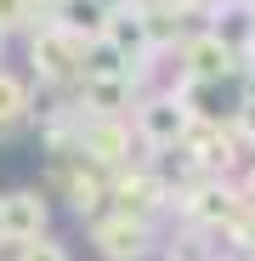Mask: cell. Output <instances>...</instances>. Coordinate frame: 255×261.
Here are the masks:
<instances>
[{"label":"cell","mask_w":255,"mask_h":261,"mask_svg":"<svg viewBox=\"0 0 255 261\" xmlns=\"http://www.w3.org/2000/svg\"><path fill=\"white\" fill-rule=\"evenodd\" d=\"M40 188H46L51 199H68L79 222H97L102 204H108V170H102V165H91L79 148H57V153H51V165H46V182H40Z\"/></svg>","instance_id":"1"},{"label":"cell","mask_w":255,"mask_h":261,"mask_svg":"<svg viewBox=\"0 0 255 261\" xmlns=\"http://www.w3.org/2000/svg\"><path fill=\"white\" fill-rule=\"evenodd\" d=\"M29 63H34L40 85H63V91H68V85L79 80V68H85V46L46 17V23L29 29Z\"/></svg>","instance_id":"2"},{"label":"cell","mask_w":255,"mask_h":261,"mask_svg":"<svg viewBox=\"0 0 255 261\" xmlns=\"http://www.w3.org/2000/svg\"><path fill=\"white\" fill-rule=\"evenodd\" d=\"M187 125H193V114L170 97V91H148V97H136V108H131V130H136V142L153 148V153L182 148Z\"/></svg>","instance_id":"3"},{"label":"cell","mask_w":255,"mask_h":261,"mask_svg":"<svg viewBox=\"0 0 255 261\" xmlns=\"http://www.w3.org/2000/svg\"><path fill=\"white\" fill-rule=\"evenodd\" d=\"M131 142H136V130L125 114H79V130H74V148L102 165V170H119V165H131Z\"/></svg>","instance_id":"4"},{"label":"cell","mask_w":255,"mask_h":261,"mask_svg":"<svg viewBox=\"0 0 255 261\" xmlns=\"http://www.w3.org/2000/svg\"><path fill=\"white\" fill-rule=\"evenodd\" d=\"M182 74L199 80V85H227L238 74V51L227 46V40H216L210 29L182 34Z\"/></svg>","instance_id":"5"},{"label":"cell","mask_w":255,"mask_h":261,"mask_svg":"<svg viewBox=\"0 0 255 261\" xmlns=\"http://www.w3.org/2000/svg\"><path fill=\"white\" fill-rule=\"evenodd\" d=\"M91 244L108 255V261H148L153 255V222H131V216H97L91 222Z\"/></svg>","instance_id":"6"},{"label":"cell","mask_w":255,"mask_h":261,"mask_svg":"<svg viewBox=\"0 0 255 261\" xmlns=\"http://www.w3.org/2000/svg\"><path fill=\"white\" fill-rule=\"evenodd\" d=\"M0 227H6V244H29L51 227V193L46 188H17L0 193Z\"/></svg>","instance_id":"7"},{"label":"cell","mask_w":255,"mask_h":261,"mask_svg":"<svg viewBox=\"0 0 255 261\" xmlns=\"http://www.w3.org/2000/svg\"><path fill=\"white\" fill-rule=\"evenodd\" d=\"M108 17H114L108 0H57L51 6V23L63 34H74L79 46H97V40L108 34Z\"/></svg>","instance_id":"8"},{"label":"cell","mask_w":255,"mask_h":261,"mask_svg":"<svg viewBox=\"0 0 255 261\" xmlns=\"http://www.w3.org/2000/svg\"><path fill=\"white\" fill-rule=\"evenodd\" d=\"M29 114H34V91H29L12 68H0V137H12Z\"/></svg>","instance_id":"9"},{"label":"cell","mask_w":255,"mask_h":261,"mask_svg":"<svg viewBox=\"0 0 255 261\" xmlns=\"http://www.w3.org/2000/svg\"><path fill=\"white\" fill-rule=\"evenodd\" d=\"M17 261H68V244H63V239H51V233H40V239L17 244Z\"/></svg>","instance_id":"10"},{"label":"cell","mask_w":255,"mask_h":261,"mask_svg":"<svg viewBox=\"0 0 255 261\" xmlns=\"http://www.w3.org/2000/svg\"><path fill=\"white\" fill-rule=\"evenodd\" d=\"M233 137H238L244 148H255V91H244L238 108H233Z\"/></svg>","instance_id":"11"},{"label":"cell","mask_w":255,"mask_h":261,"mask_svg":"<svg viewBox=\"0 0 255 261\" xmlns=\"http://www.w3.org/2000/svg\"><path fill=\"white\" fill-rule=\"evenodd\" d=\"M12 29H34V6L29 0H0V34Z\"/></svg>","instance_id":"12"},{"label":"cell","mask_w":255,"mask_h":261,"mask_svg":"<svg viewBox=\"0 0 255 261\" xmlns=\"http://www.w3.org/2000/svg\"><path fill=\"white\" fill-rule=\"evenodd\" d=\"M0 244H6V227H0Z\"/></svg>","instance_id":"13"}]
</instances>
